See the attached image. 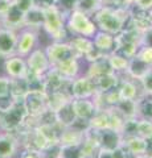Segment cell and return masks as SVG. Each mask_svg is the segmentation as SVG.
Listing matches in <instances>:
<instances>
[{
	"mask_svg": "<svg viewBox=\"0 0 152 158\" xmlns=\"http://www.w3.org/2000/svg\"><path fill=\"white\" fill-rule=\"evenodd\" d=\"M98 31L116 36L123 31L126 23L130 19V8H115L112 6L103 4L93 15Z\"/></svg>",
	"mask_w": 152,
	"mask_h": 158,
	"instance_id": "cell-1",
	"label": "cell"
},
{
	"mask_svg": "<svg viewBox=\"0 0 152 158\" xmlns=\"http://www.w3.org/2000/svg\"><path fill=\"white\" fill-rule=\"evenodd\" d=\"M66 15L67 12L58 4H53L44 9L42 31L50 41H66L70 37L66 29Z\"/></svg>",
	"mask_w": 152,
	"mask_h": 158,
	"instance_id": "cell-2",
	"label": "cell"
},
{
	"mask_svg": "<svg viewBox=\"0 0 152 158\" xmlns=\"http://www.w3.org/2000/svg\"><path fill=\"white\" fill-rule=\"evenodd\" d=\"M66 29L70 36H82L93 38L98 32L94 19L81 11H69L66 15Z\"/></svg>",
	"mask_w": 152,
	"mask_h": 158,
	"instance_id": "cell-3",
	"label": "cell"
},
{
	"mask_svg": "<svg viewBox=\"0 0 152 158\" xmlns=\"http://www.w3.org/2000/svg\"><path fill=\"white\" fill-rule=\"evenodd\" d=\"M141 46V32L138 29L124 27L115 36V52L127 58H132Z\"/></svg>",
	"mask_w": 152,
	"mask_h": 158,
	"instance_id": "cell-4",
	"label": "cell"
},
{
	"mask_svg": "<svg viewBox=\"0 0 152 158\" xmlns=\"http://www.w3.org/2000/svg\"><path fill=\"white\" fill-rule=\"evenodd\" d=\"M27 115L28 113L23 104V100L16 102L9 110L0 112V132L12 133L17 131L23 125Z\"/></svg>",
	"mask_w": 152,
	"mask_h": 158,
	"instance_id": "cell-5",
	"label": "cell"
},
{
	"mask_svg": "<svg viewBox=\"0 0 152 158\" xmlns=\"http://www.w3.org/2000/svg\"><path fill=\"white\" fill-rule=\"evenodd\" d=\"M40 46V32L29 28H23L17 32V46L16 54L21 57H28L35 49Z\"/></svg>",
	"mask_w": 152,
	"mask_h": 158,
	"instance_id": "cell-6",
	"label": "cell"
},
{
	"mask_svg": "<svg viewBox=\"0 0 152 158\" xmlns=\"http://www.w3.org/2000/svg\"><path fill=\"white\" fill-rule=\"evenodd\" d=\"M27 59V66H28V73L33 74L37 77H44L45 74L52 69V65L48 59V56L45 53V49L38 46L35 49L28 57Z\"/></svg>",
	"mask_w": 152,
	"mask_h": 158,
	"instance_id": "cell-7",
	"label": "cell"
},
{
	"mask_svg": "<svg viewBox=\"0 0 152 158\" xmlns=\"http://www.w3.org/2000/svg\"><path fill=\"white\" fill-rule=\"evenodd\" d=\"M44 49H45V53L52 66L58 62L65 61V59L77 58L67 40L66 41H50Z\"/></svg>",
	"mask_w": 152,
	"mask_h": 158,
	"instance_id": "cell-8",
	"label": "cell"
},
{
	"mask_svg": "<svg viewBox=\"0 0 152 158\" xmlns=\"http://www.w3.org/2000/svg\"><path fill=\"white\" fill-rule=\"evenodd\" d=\"M97 94L95 83L91 78L85 74L73 79L70 83V95L72 99H91Z\"/></svg>",
	"mask_w": 152,
	"mask_h": 158,
	"instance_id": "cell-9",
	"label": "cell"
},
{
	"mask_svg": "<svg viewBox=\"0 0 152 158\" xmlns=\"http://www.w3.org/2000/svg\"><path fill=\"white\" fill-rule=\"evenodd\" d=\"M118 92H119L120 100H138L139 98L144 95L140 81L131 79L127 75H120V82L118 85Z\"/></svg>",
	"mask_w": 152,
	"mask_h": 158,
	"instance_id": "cell-10",
	"label": "cell"
},
{
	"mask_svg": "<svg viewBox=\"0 0 152 158\" xmlns=\"http://www.w3.org/2000/svg\"><path fill=\"white\" fill-rule=\"evenodd\" d=\"M25 111L31 116H38L46 110V92L45 91H28L23 99Z\"/></svg>",
	"mask_w": 152,
	"mask_h": 158,
	"instance_id": "cell-11",
	"label": "cell"
},
{
	"mask_svg": "<svg viewBox=\"0 0 152 158\" xmlns=\"http://www.w3.org/2000/svg\"><path fill=\"white\" fill-rule=\"evenodd\" d=\"M3 69H4V75H7L9 79L25 78L28 74L27 59L21 56H17V54L4 59Z\"/></svg>",
	"mask_w": 152,
	"mask_h": 158,
	"instance_id": "cell-12",
	"label": "cell"
},
{
	"mask_svg": "<svg viewBox=\"0 0 152 158\" xmlns=\"http://www.w3.org/2000/svg\"><path fill=\"white\" fill-rule=\"evenodd\" d=\"M17 32L8 28H0V59H7L16 54Z\"/></svg>",
	"mask_w": 152,
	"mask_h": 158,
	"instance_id": "cell-13",
	"label": "cell"
},
{
	"mask_svg": "<svg viewBox=\"0 0 152 158\" xmlns=\"http://www.w3.org/2000/svg\"><path fill=\"white\" fill-rule=\"evenodd\" d=\"M82 63H83V61L80 58H69V59H65V61L53 65L52 69H54L63 79L73 81V79H76L77 77H80L81 74H83Z\"/></svg>",
	"mask_w": 152,
	"mask_h": 158,
	"instance_id": "cell-14",
	"label": "cell"
},
{
	"mask_svg": "<svg viewBox=\"0 0 152 158\" xmlns=\"http://www.w3.org/2000/svg\"><path fill=\"white\" fill-rule=\"evenodd\" d=\"M123 145V136L119 131L114 129H102L98 131V146L99 150L112 152Z\"/></svg>",
	"mask_w": 152,
	"mask_h": 158,
	"instance_id": "cell-15",
	"label": "cell"
},
{
	"mask_svg": "<svg viewBox=\"0 0 152 158\" xmlns=\"http://www.w3.org/2000/svg\"><path fill=\"white\" fill-rule=\"evenodd\" d=\"M58 6H61L62 9H65L66 12L81 11L93 16L103 6V0H62V3Z\"/></svg>",
	"mask_w": 152,
	"mask_h": 158,
	"instance_id": "cell-16",
	"label": "cell"
},
{
	"mask_svg": "<svg viewBox=\"0 0 152 158\" xmlns=\"http://www.w3.org/2000/svg\"><path fill=\"white\" fill-rule=\"evenodd\" d=\"M21 146L12 133L0 132V158H16Z\"/></svg>",
	"mask_w": 152,
	"mask_h": 158,
	"instance_id": "cell-17",
	"label": "cell"
},
{
	"mask_svg": "<svg viewBox=\"0 0 152 158\" xmlns=\"http://www.w3.org/2000/svg\"><path fill=\"white\" fill-rule=\"evenodd\" d=\"M24 12H21L15 4L11 2V7L7 11V13L0 19V24L3 28H8L12 31H21L24 28Z\"/></svg>",
	"mask_w": 152,
	"mask_h": 158,
	"instance_id": "cell-18",
	"label": "cell"
},
{
	"mask_svg": "<svg viewBox=\"0 0 152 158\" xmlns=\"http://www.w3.org/2000/svg\"><path fill=\"white\" fill-rule=\"evenodd\" d=\"M72 106L77 118L90 121L97 112V107L93 99H72Z\"/></svg>",
	"mask_w": 152,
	"mask_h": 158,
	"instance_id": "cell-19",
	"label": "cell"
},
{
	"mask_svg": "<svg viewBox=\"0 0 152 158\" xmlns=\"http://www.w3.org/2000/svg\"><path fill=\"white\" fill-rule=\"evenodd\" d=\"M67 42L70 44V46L73 48L76 57L83 61V58L87 56V53H90L94 48L93 44V38L89 37H82V36H70L67 38Z\"/></svg>",
	"mask_w": 152,
	"mask_h": 158,
	"instance_id": "cell-20",
	"label": "cell"
},
{
	"mask_svg": "<svg viewBox=\"0 0 152 158\" xmlns=\"http://www.w3.org/2000/svg\"><path fill=\"white\" fill-rule=\"evenodd\" d=\"M94 48L98 49L106 56H109L112 52H115V36L102 31H98L93 37Z\"/></svg>",
	"mask_w": 152,
	"mask_h": 158,
	"instance_id": "cell-21",
	"label": "cell"
},
{
	"mask_svg": "<svg viewBox=\"0 0 152 158\" xmlns=\"http://www.w3.org/2000/svg\"><path fill=\"white\" fill-rule=\"evenodd\" d=\"M44 25V9L33 7L24 15V28H29L33 31H42Z\"/></svg>",
	"mask_w": 152,
	"mask_h": 158,
	"instance_id": "cell-22",
	"label": "cell"
},
{
	"mask_svg": "<svg viewBox=\"0 0 152 158\" xmlns=\"http://www.w3.org/2000/svg\"><path fill=\"white\" fill-rule=\"evenodd\" d=\"M109 73H114V71L111 70V67L109 65L107 57H105L102 59H98V61H95V62L87 63L86 71L83 74L87 75L89 78H91L93 81H95V79H98L99 77L105 75V74H109Z\"/></svg>",
	"mask_w": 152,
	"mask_h": 158,
	"instance_id": "cell-23",
	"label": "cell"
},
{
	"mask_svg": "<svg viewBox=\"0 0 152 158\" xmlns=\"http://www.w3.org/2000/svg\"><path fill=\"white\" fill-rule=\"evenodd\" d=\"M150 69H151V66H148L147 63H144L143 61H141L140 58H138L135 56V57L130 58L128 67H127V71H126L124 75H127L131 79H135V81H140Z\"/></svg>",
	"mask_w": 152,
	"mask_h": 158,
	"instance_id": "cell-24",
	"label": "cell"
},
{
	"mask_svg": "<svg viewBox=\"0 0 152 158\" xmlns=\"http://www.w3.org/2000/svg\"><path fill=\"white\" fill-rule=\"evenodd\" d=\"M83 138H85V132L74 127H67L62 129L58 142L60 145H81Z\"/></svg>",
	"mask_w": 152,
	"mask_h": 158,
	"instance_id": "cell-25",
	"label": "cell"
},
{
	"mask_svg": "<svg viewBox=\"0 0 152 158\" xmlns=\"http://www.w3.org/2000/svg\"><path fill=\"white\" fill-rule=\"evenodd\" d=\"M119 82H120V75H118L115 73L105 74V75H102L94 81L97 92H107V91L114 90V88L118 87Z\"/></svg>",
	"mask_w": 152,
	"mask_h": 158,
	"instance_id": "cell-26",
	"label": "cell"
},
{
	"mask_svg": "<svg viewBox=\"0 0 152 158\" xmlns=\"http://www.w3.org/2000/svg\"><path fill=\"white\" fill-rule=\"evenodd\" d=\"M56 117H57L58 124L62 128H67V127H72L74 124L77 120V116L74 113V110H73L72 100L69 103H66L65 106H62L60 110L56 112Z\"/></svg>",
	"mask_w": 152,
	"mask_h": 158,
	"instance_id": "cell-27",
	"label": "cell"
},
{
	"mask_svg": "<svg viewBox=\"0 0 152 158\" xmlns=\"http://www.w3.org/2000/svg\"><path fill=\"white\" fill-rule=\"evenodd\" d=\"M70 100H72L70 95L63 91L46 94V107H48V110H50L53 112H57L62 106H65Z\"/></svg>",
	"mask_w": 152,
	"mask_h": 158,
	"instance_id": "cell-28",
	"label": "cell"
},
{
	"mask_svg": "<svg viewBox=\"0 0 152 158\" xmlns=\"http://www.w3.org/2000/svg\"><path fill=\"white\" fill-rule=\"evenodd\" d=\"M107 61H109L111 70L115 74H118V75H124L127 71V67H128L130 58L122 56V54L116 53V52H112L111 54L107 56Z\"/></svg>",
	"mask_w": 152,
	"mask_h": 158,
	"instance_id": "cell-29",
	"label": "cell"
},
{
	"mask_svg": "<svg viewBox=\"0 0 152 158\" xmlns=\"http://www.w3.org/2000/svg\"><path fill=\"white\" fill-rule=\"evenodd\" d=\"M29 91L28 83L25 81V78H19V79H11L9 82V94L15 100L20 102L23 100L25 95Z\"/></svg>",
	"mask_w": 152,
	"mask_h": 158,
	"instance_id": "cell-30",
	"label": "cell"
},
{
	"mask_svg": "<svg viewBox=\"0 0 152 158\" xmlns=\"http://www.w3.org/2000/svg\"><path fill=\"white\" fill-rule=\"evenodd\" d=\"M123 146L126 148L130 153H132L136 157L144 156L145 152V140L139 136H134V137H128L123 140Z\"/></svg>",
	"mask_w": 152,
	"mask_h": 158,
	"instance_id": "cell-31",
	"label": "cell"
},
{
	"mask_svg": "<svg viewBox=\"0 0 152 158\" xmlns=\"http://www.w3.org/2000/svg\"><path fill=\"white\" fill-rule=\"evenodd\" d=\"M114 108L124 117V120H130V118L138 117L136 100H119Z\"/></svg>",
	"mask_w": 152,
	"mask_h": 158,
	"instance_id": "cell-32",
	"label": "cell"
},
{
	"mask_svg": "<svg viewBox=\"0 0 152 158\" xmlns=\"http://www.w3.org/2000/svg\"><path fill=\"white\" fill-rule=\"evenodd\" d=\"M136 107H138V117L152 121V95L144 94L136 100Z\"/></svg>",
	"mask_w": 152,
	"mask_h": 158,
	"instance_id": "cell-33",
	"label": "cell"
},
{
	"mask_svg": "<svg viewBox=\"0 0 152 158\" xmlns=\"http://www.w3.org/2000/svg\"><path fill=\"white\" fill-rule=\"evenodd\" d=\"M136 135L141 138H144V140L152 137V121L138 117V121H136Z\"/></svg>",
	"mask_w": 152,
	"mask_h": 158,
	"instance_id": "cell-34",
	"label": "cell"
},
{
	"mask_svg": "<svg viewBox=\"0 0 152 158\" xmlns=\"http://www.w3.org/2000/svg\"><path fill=\"white\" fill-rule=\"evenodd\" d=\"M82 152L80 145H61L60 158H81Z\"/></svg>",
	"mask_w": 152,
	"mask_h": 158,
	"instance_id": "cell-35",
	"label": "cell"
},
{
	"mask_svg": "<svg viewBox=\"0 0 152 158\" xmlns=\"http://www.w3.org/2000/svg\"><path fill=\"white\" fill-rule=\"evenodd\" d=\"M136 57L140 58L144 63H147L148 66L152 67V48L147 46H140V49L136 53Z\"/></svg>",
	"mask_w": 152,
	"mask_h": 158,
	"instance_id": "cell-36",
	"label": "cell"
},
{
	"mask_svg": "<svg viewBox=\"0 0 152 158\" xmlns=\"http://www.w3.org/2000/svg\"><path fill=\"white\" fill-rule=\"evenodd\" d=\"M140 85H141V88H143L144 94L152 95V67L147 71L145 75L140 79Z\"/></svg>",
	"mask_w": 152,
	"mask_h": 158,
	"instance_id": "cell-37",
	"label": "cell"
},
{
	"mask_svg": "<svg viewBox=\"0 0 152 158\" xmlns=\"http://www.w3.org/2000/svg\"><path fill=\"white\" fill-rule=\"evenodd\" d=\"M17 100H15V99L11 96V94H7V95H3L0 96V112H4L9 110L15 103H16Z\"/></svg>",
	"mask_w": 152,
	"mask_h": 158,
	"instance_id": "cell-38",
	"label": "cell"
},
{
	"mask_svg": "<svg viewBox=\"0 0 152 158\" xmlns=\"http://www.w3.org/2000/svg\"><path fill=\"white\" fill-rule=\"evenodd\" d=\"M12 3L24 13L35 7V0H12Z\"/></svg>",
	"mask_w": 152,
	"mask_h": 158,
	"instance_id": "cell-39",
	"label": "cell"
},
{
	"mask_svg": "<svg viewBox=\"0 0 152 158\" xmlns=\"http://www.w3.org/2000/svg\"><path fill=\"white\" fill-rule=\"evenodd\" d=\"M16 158H42L41 152L33 149H20Z\"/></svg>",
	"mask_w": 152,
	"mask_h": 158,
	"instance_id": "cell-40",
	"label": "cell"
},
{
	"mask_svg": "<svg viewBox=\"0 0 152 158\" xmlns=\"http://www.w3.org/2000/svg\"><path fill=\"white\" fill-rule=\"evenodd\" d=\"M141 46L152 48V27L141 32Z\"/></svg>",
	"mask_w": 152,
	"mask_h": 158,
	"instance_id": "cell-41",
	"label": "cell"
},
{
	"mask_svg": "<svg viewBox=\"0 0 152 158\" xmlns=\"http://www.w3.org/2000/svg\"><path fill=\"white\" fill-rule=\"evenodd\" d=\"M9 79L7 75H0V96L9 94Z\"/></svg>",
	"mask_w": 152,
	"mask_h": 158,
	"instance_id": "cell-42",
	"label": "cell"
},
{
	"mask_svg": "<svg viewBox=\"0 0 152 158\" xmlns=\"http://www.w3.org/2000/svg\"><path fill=\"white\" fill-rule=\"evenodd\" d=\"M134 6L140 9H144V11H150L152 9V0H135Z\"/></svg>",
	"mask_w": 152,
	"mask_h": 158,
	"instance_id": "cell-43",
	"label": "cell"
},
{
	"mask_svg": "<svg viewBox=\"0 0 152 158\" xmlns=\"http://www.w3.org/2000/svg\"><path fill=\"white\" fill-rule=\"evenodd\" d=\"M9 7H11V2L9 0H0V19L7 13Z\"/></svg>",
	"mask_w": 152,
	"mask_h": 158,
	"instance_id": "cell-44",
	"label": "cell"
},
{
	"mask_svg": "<svg viewBox=\"0 0 152 158\" xmlns=\"http://www.w3.org/2000/svg\"><path fill=\"white\" fill-rule=\"evenodd\" d=\"M144 156L152 158V137L150 138H145V152H144Z\"/></svg>",
	"mask_w": 152,
	"mask_h": 158,
	"instance_id": "cell-45",
	"label": "cell"
},
{
	"mask_svg": "<svg viewBox=\"0 0 152 158\" xmlns=\"http://www.w3.org/2000/svg\"><path fill=\"white\" fill-rule=\"evenodd\" d=\"M95 158H114V157H112V153H111V152H107V150H98Z\"/></svg>",
	"mask_w": 152,
	"mask_h": 158,
	"instance_id": "cell-46",
	"label": "cell"
},
{
	"mask_svg": "<svg viewBox=\"0 0 152 158\" xmlns=\"http://www.w3.org/2000/svg\"><path fill=\"white\" fill-rule=\"evenodd\" d=\"M148 20H150V25L152 27V9L148 11Z\"/></svg>",
	"mask_w": 152,
	"mask_h": 158,
	"instance_id": "cell-47",
	"label": "cell"
},
{
	"mask_svg": "<svg viewBox=\"0 0 152 158\" xmlns=\"http://www.w3.org/2000/svg\"><path fill=\"white\" fill-rule=\"evenodd\" d=\"M124 2L128 4V6H134V3H135V0H124Z\"/></svg>",
	"mask_w": 152,
	"mask_h": 158,
	"instance_id": "cell-48",
	"label": "cell"
},
{
	"mask_svg": "<svg viewBox=\"0 0 152 158\" xmlns=\"http://www.w3.org/2000/svg\"><path fill=\"white\" fill-rule=\"evenodd\" d=\"M50 2H52L53 4H61V3H62V0H50Z\"/></svg>",
	"mask_w": 152,
	"mask_h": 158,
	"instance_id": "cell-49",
	"label": "cell"
},
{
	"mask_svg": "<svg viewBox=\"0 0 152 158\" xmlns=\"http://www.w3.org/2000/svg\"><path fill=\"white\" fill-rule=\"evenodd\" d=\"M81 158H95V156H82Z\"/></svg>",
	"mask_w": 152,
	"mask_h": 158,
	"instance_id": "cell-50",
	"label": "cell"
},
{
	"mask_svg": "<svg viewBox=\"0 0 152 158\" xmlns=\"http://www.w3.org/2000/svg\"><path fill=\"white\" fill-rule=\"evenodd\" d=\"M138 158H148V157H145V156H140V157H138Z\"/></svg>",
	"mask_w": 152,
	"mask_h": 158,
	"instance_id": "cell-51",
	"label": "cell"
},
{
	"mask_svg": "<svg viewBox=\"0 0 152 158\" xmlns=\"http://www.w3.org/2000/svg\"><path fill=\"white\" fill-rule=\"evenodd\" d=\"M107 2H110V0H103V4H105V3H107Z\"/></svg>",
	"mask_w": 152,
	"mask_h": 158,
	"instance_id": "cell-52",
	"label": "cell"
},
{
	"mask_svg": "<svg viewBox=\"0 0 152 158\" xmlns=\"http://www.w3.org/2000/svg\"><path fill=\"white\" fill-rule=\"evenodd\" d=\"M0 28H2V24H0Z\"/></svg>",
	"mask_w": 152,
	"mask_h": 158,
	"instance_id": "cell-53",
	"label": "cell"
},
{
	"mask_svg": "<svg viewBox=\"0 0 152 158\" xmlns=\"http://www.w3.org/2000/svg\"><path fill=\"white\" fill-rule=\"evenodd\" d=\"M9 2H12V0H9Z\"/></svg>",
	"mask_w": 152,
	"mask_h": 158,
	"instance_id": "cell-54",
	"label": "cell"
}]
</instances>
